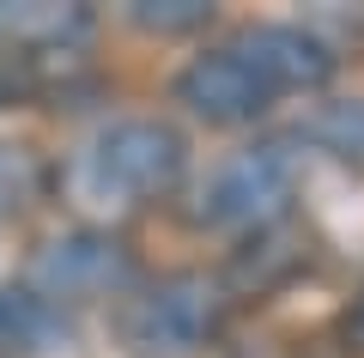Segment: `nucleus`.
I'll use <instances>...</instances> for the list:
<instances>
[{
    "label": "nucleus",
    "instance_id": "obj_8",
    "mask_svg": "<svg viewBox=\"0 0 364 358\" xmlns=\"http://www.w3.org/2000/svg\"><path fill=\"white\" fill-rule=\"evenodd\" d=\"M61 334V310L43 304L37 292H0V352H37Z\"/></svg>",
    "mask_w": 364,
    "mask_h": 358
},
{
    "label": "nucleus",
    "instance_id": "obj_2",
    "mask_svg": "<svg viewBox=\"0 0 364 358\" xmlns=\"http://www.w3.org/2000/svg\"><path fill=\"white\" fill-rule=\"evenodd\" d=\"M182 170H188V140L170 122L122 115L79 146V158L67 164V189L97 213H140V206H158L164 194H176Z\"/></svg>",
    "mask_w": 364,
    "mask_h": 358
},
{
    "label": "nucleus",
    "instance_id": "obj_6",
    "mask_svg": "<svg viewBox=\"0 0 364 358\" xmlns=\"http://www.w3.org/2000/svg\"><path fill=\"white\" fill-rule=\"evenodd\" d=\"M85 31H91L85 6H49V0L0 6V43L18 55H67Z\"/></svg>",
    "mask_w": 364,
    "mask_h": 358
},
{
    "label": "nucleus",
    "instance_id": "obj_9",
    "mask_svg": "<svg viewBox=\"0 0 364 358\" xmlns=\"http://www.w3.org/2000/svg\"><path fill=\"white\" fill-rule=\"evenodd\" d=\"M43 194V158L31 146L0 140V219H18Z\"/></svg>",
    "mask_w": 364,
    "mask_h": 358
},
{
    "label": "nucleus",
    "instance_id": "obj_5",
    "mask_svg": "<svg viewBox=\"0 0 364 358\" xmlns=\"http://www.w3.org/2000/svg\"><path fill=\"white\" fill-rule=\"evenodd\" d=\"M134 285V256L109 231H67L55 243L37 249L31 261V292L43 304H97V298H122Z\"/></svg>",
    "mask_w": 364,
    "mask_h": 358
},
{
    "label": "nucleus",
    "instance_id": "obj_1",
    "mask_svg": "<svg viewBox=\"0 0 364 358\" xmlns=\"http://www.w3.org/2000/svg\"><path fill=\"white\" fill-rule=\"evenodd\" d=\"M334 73V43L304 25H249L243 37L195 55L176 73V98L213 128H243L291 91H316Z\"/></svg>",
    "mask_w": 364,
    "mask_h": 358
},
{
    "label": "nucleus",
    "instance_id": "obj_3",
    "mask_svg": "<svg viewBox=\"0 0 364 358\" xmlns=\"http://www.w3.org/2000/svg\"><path fill=\"white\" fill-rule=\"evenodd\" d=\"M225 310H231V298H225L219 280L170 273V280L146 285V292H134L122 304V340L140 358H188L219 340Z\"/></svg>",
    "mask_w": 364,
    "mask_h": 358
},
{
    "label": "nucleus",
    "instance_id": "obj_11",
    "mask_svg": "<svg viewBox=\"0 0 364 358\" xmlns=\"http://www.w3.org/2000/svg\"><path fill=\"white\" fill-rule=\"evenodd\" d=\"M346 340H352V346L364 352V292H358V304L346 310Z\"/></svg>",
    "mask_w": 364,
    "mask_h": 358
},
{
    "label": "nucleus",
    "instance_id": "obj_7",
    "mask_svg": "<svg viewBox=\"0 0 364 358\" xmlns=\"http://www.w3.org/2000/svg\"><path fill=\"white\" fill-rule=\"evenodd\" d=\"M304 140L322 146L334 164L346 170H364V98H340V103H322V110L304 122Z\"/></svg>",
    "mask_w": 364,
    "mask_h": 358
},
{
    "label": "nucleus",
    "instance_id": "obj_4",
    "mask_svg": "<svg viewBox=\"0 0 364 358\" xmlns=\"http://www.w3.org/2000/svg\"><path fill=\"white\" fill-rule=\"evenodd\" d=\"M291 189H298V164L279 140H261L213 164V177L195 194V225L213 231H267L286 225Z\"/></svg>",
    "mask_w": 364,
    "mask_h": 358
},
{
    "label": "nucleus",
    "instance_id": "obj_10",
    "mask_svg": "<svg viewBox=\"0 0 364 358\" xmlns=\"http://www.w3.org/2000/svg\"><path fill=\"white\" fill-rule=\"evenodd\" d=\"M128 19L140 31H158V37H176V31H200L213 19L207 0H134Z\"/></svg>",
    "mask_w": 364,
    "mask_h": 358
}]
</instances>
